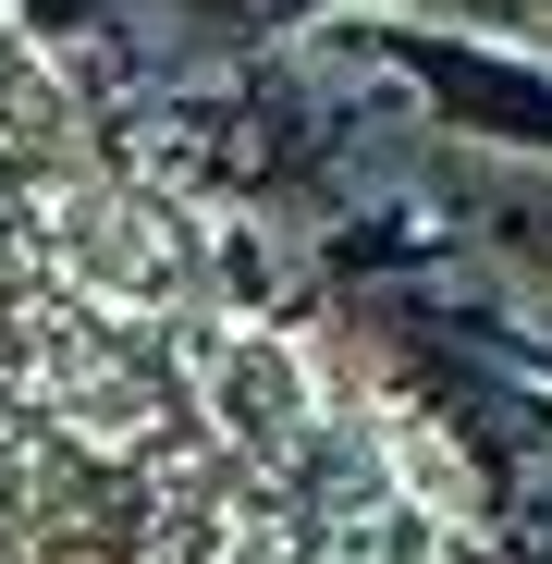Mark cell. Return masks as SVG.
Segmentation results:
<instances>
[{
    "instance_id": "obj_1",
    "label": "cell",
    "mask_w": 552,
    "mask_h": 564,
    "mask_svg": "<svg viewBox=\"0 0 552 564\" xmlns=\"http://www.w3.org/2000/svg\"><path fill=\"white\" fill-rule=\"evenodd\" d=\"M0 564H295L270 503L160 405L0 319Z\"/></svg>"
}]
</instances>
